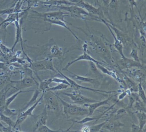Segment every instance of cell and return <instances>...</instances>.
Segmentation results:
<instances>
[{
    "mask_svg": "<svg viewBox=\"0 0 146 132\" xmlns=\"http://www.w3.org/2000/svg\"><path fill=\"white\" fill-rule=\"evenodd\" d=\"M82 31L88 36L87 42L91 51L97 54L108 65L113 66L115 62L112 56L111 46L105 36L100 31H90L88 34L83 30Z\"/></svg>",
    "mask_w": 146,
    "mask_h": 132,
    "instance_id": "cell-1",
    "label": "cell"
},
{
    "mask_svg": "<svg viewBox=\"0 0 146 132\" xmlns=\"http://www.w3.org/2000/svg\"><path fill=\"white\" fill-rule=\"evenodd\" d=\"M55 7L59 8V10L66 11L70 14L71 17L81 19L83 20L88 19L98 21V17L89 14L84 9L76 5L70 6L62 5Z\"/></svg>",
    "mask_w": 146,
    "mask_h": 132,
    "instance_id": "cell-2",
    "label": "cell"
},
{
    "mask_svg": "<svg viewBox=\"0 0 146 132\" xmlns=\"http://www.w3.org/2000/svg\"><path fill=\"white\" fill-rule=\"evenodd\" d=\"M56 95L58 100H59L62 104L63 108V112L66 115L71 116L88 115V111L87 108H83L75 105L69 103L62 99L57 94Z\"/></svg>",
    "mask_w": 146,
    "mask_h": 132,
    "instance_id": "cell-3",
    "label": "cell"
},
{
    "mask_svg": "<svg viewBox=\"0 0 146 132\" xmlns=\"http://www.w3.org/2000/svg\"><path fill=\"white\" fill-rule=\"evenodd\" d=\"M61 94L70 98L71 101L73 103L80 105H88L98 101L85 96L78 90H75L70 92H62Z\"/></svg>",
    "mask_w": 146,
    "mask_h": 132,
    "instance_id": "cell-4",
    "label": "cell"
},
{
    "mask_svg": "<svg viewBox=\"0 0 146 132\" xmlns=\"http://www.w3.org/2000/svg\"><path fill=\"white\" fill-rule=\"evenodd\" d=\"M43 93V99L45 101V106L47 111L54 112H59L60 106L57 95L51 91H46Z\"/></svg>",
    "mask_w": 146,
    "mask_h": 132,
    "instance_id": "cell-5",
    "label": "cell"
},
{
    "mask_svg": "<svg viewBox=\"0 0 146 132\" xmlns=\"http://www.w3.org/2000/svg\"><path fill=\"white\" fill-rule=\"evenodd\" d=\"M40 17H42L46 22L50 23L51 21L54 20H59L66 22V23L71 25L72 26H74L72 24L66 22L65 20L66 17H70V14L67 12H64L60 10L56 11L50 12L46 13H38Z\"/></svg>",
    "mask_w": 146,
    "mask_h": 132,
    "instance_id": "cell-6",
    "label": "cell"
},
{
    "mask_svg": "<svg viewBox=\"0 0 146 132\" xmlns=\"http://www.w3.org/2000/svg\"><path fill=\"white\" fill-rule=\"evenodd\" d=\"M10 83L11 88L18 91L29 88L35 84L37 86L39 85V83H37L35 79L25 76L21 80L18 81L11 80Z\"/></svg>",
    "mask_w": 146,
    "mask_h": 132,
    "instance_id": "cell-7",
    "label": "cell"
},
{
    "mask_svg": "<svg viewBox=\"0 0 146 132\" xmlns=\"http://www.w3.org/2000/svg\"><path fill=\"white\" fill-rule=\"evenodd\" d=\"M58 72L60 76H62L64 78L66 79L70 84V87H73L76 89V90H79V89H83V90H87L90 91L94 92L95 93H98L101 94L102 96H106V94H109V93H114L116 92L117 91H106L102 90H97V89H93V88H90V87H86L85 86H83L81 85L78 84L77 82L73 80L72 79L69 78L67 76H66L64 74L60 72L58 69H57Z\"/></svg>",
    "mask_w": 146,
    "mask_h": 132,
    "instance_id": "cell-8",
    "label": "cell"
},
{
    "mask_svg": "<svg viewBox=\"0 0 146 132\" xmlns=\"http://www.w3.org/2000/svg\"><path fill=\"white\" fill-rule=\"evenodd\" d=\"M76 5L84 9L89 14L99 17L100 19V22L101 19H103L106 20V22H108L107 19L105 17L102 10L100 7L96 8L90 3L84 1L83 0H82L79 3L76 4Z\"/></svg>",
    "mask_w": 146,
    "mask_h": 132,
    "instance_id": "cell-9",
    "label": "cell"
},
{
    "mask_svg": "<svg viewBox=\"0 0 146 132\" xmlns=\"http://www.w3.org/2000/svg\"><path fill=\"white\" fill-rule=\"evenodd\" d=\"M101 22L103 23L105 25H107L113 31L114 33L116 34L115 35L117 39L119 40L123 44L124 47H125L126 45H127L129 42V37H128V35L119 29L117 27L111 24V23L106 22V20L102 19Z\"/></svg>",
    "mask_w": 146,
    "mask_h": 132,
    "instance_id": "cell-10",
    "label": "cell"
},
{
    "mask_svg": "<svg viewBox=\"0 0 146 132\" xmlns=\"http://www.w3.org/2000/svg\"><path fill=\"white\" fill-rule=\"evenodd\" d=\"M82 60L91 61L94 62L95 64H101V65H103V66H105V63H103V62H101L97 60L94 58H93L88 53H87V52H83V53L82 54H81V55L79 56L77 58H76L75 60L69 62L68 63H67V64L62 69V71H66V70H68L69 68L71 65H72V64L76 63V62Z\"/></svg>",
    "mask_w": 146,
    "mask_h": 132,
    "instance_id": "cell-11",
    "label": "cell"
},
{
    "mask_svg": "<svg viewBox=\"0 0 146 132\" xmlns=\"http://www.w3.org/2000/svg\"><path fill=\"white\" fill-rule=\"evenodd\" d=\"M119 62L120 64L122 69H128L134 67L139 68H143V66L141 62L135 61L132 59H129L125 56L121 57V59L119 60Z\"/></svg>",
    "mask_w": 146,
    "mask_h": 132,
    "instance_id": "cell-12",
    "label": "cell"
},
{
    "mask_svg": "<svg viewBox=\"0 0 146 132\" xmlns=\"http://www.w3.org/2000/svg\"><path fill=\"white\" fill-rule=\"evenodd\" d=\"M48 118V111L46 107H44V109L41 113L35 117V122L34 124L33 129V132H36L42 125H46L47 121Z\"/></svg>",
    "mask_w": 146,
    "mask_h": 132,
    "instance_id": "cell-13",
    "label": "cell"
},
{
    "mask_svg": "<svg viewBox=\"0 0 146 132\" xmlns=\"http://www.w3.org/2000/svg\"><path fill=\"white\" fill-rule=\"evenodd\" d=\"M72 74V79H73L74 80H77L81 83H88L92 84L95 86H98L100 84V81L98 80V78H91L90 77H85V76H80L75 74L69 70H67Z\"/></svg>",
    "mask_w": 146,
    "mask_h": 132,
    "instance_id": "cell-14",
    "label": "cell"
},
{
    "mask_svg": "<svg viewBox=\"0 0 146 132\" xmlns=\"http://www.w3.org/2000/svg\"><path fill=\"white\" fill-rule=\"evenodd\" d=\"M19 20H17V21H15L14 22L16 28V38H15L16 39H15V42H14L12 48H11V50L12 51H13L15 47L17 46V44L19 42L21 43L23 52L24 54H25L27 58H29V56H28V55H27V54L25 52L24 50L23 47V38H22V30H21V26H20V24H19Z\"/></svg>",
    "mask_w": 146,
    "mask_h": 132,
    "instance_id": "cell-15",
    "label": "cell"
},
{
    "mask_svg": "<svg viewBox=\"0 0 146 132\" xmlns=\"http://www.w3.org/2000/svg\"><path fill=\"white\" fill-rule=\"evenodd\" d=\"M113 96H111L107 99L101 101H97L95 103L90 104L88 105V114L87 116H90L94 114L96 110L100 106H104L105 105H109V101H110L111 99L112 98Z\"/></svg>",
    "mask_w": 146,
    "mask_h": 132,
    "instance_id": "cell-16",
    "label": "cell"
},
{
    "mask_svg": "<svg viewBox=\"0 0 146 132\" xmlns=\"http://www.w3.org/2000/svg\"><path fill=\"white\" fill-rule=\"evenodd\" d=\"M96 65L97 68L100 69L101 72H102L104 74L109 75V76L112 77L113 78L115 79V80H117L119 83L122 84V85H124V84H125L124 81L121 80V79L119 78V77L117 75L116 72L113 71V70L108 69L107 68H106L105 66H103V65H101V64H96Z\"/></svg>",
    "mask_w": 146,
    "mask_h": 132,
    "instance_id": "cell-17",
    "label": "cell"
},
{
    "mask_svg": "<svg viewBox=\"0 0 146 132\" xmlns=\"http://www.w3.org/2000/svg\"><path fill=\"white\" fill-rule=\"evenodd\" d=\"M42 92L37 87L36 90L35 91V92L33 94L31 99L30 100V101L28 103L25 104L24 106H22V108L19 110L18 111H17L18 113L23 112L25 111L27 109H28L29 107L34 104L37 101L38 96Z\"/></svg>",
    "mask_w": 146,
    "mask_h": 132,
    "instance_id": "cell-18",
    "label": "cell"
},
{
    "mask_svg": "<svg viewBox=\"0 0 146 132\" xmlns=\"http://www.w3.org/2000/svg\"><path fill=\"white\" fill-rule=\"evenodd\" d=\"M28 67L30 68L33 72L35 73L36 75L40 79L37 75V72L39 71L46 70L44 65L43 60H42L36 61H34L32 60V62L30 63L29 65L28 66Z\"/></svg>",
    "mask_w": 146,
    "mask_h": 132,
    "instance_id": "cell-19",
    "label": "cell"
},
{
    "mask_svg": "<svg viewBox=\"0 0 146 132\" xmlns=\"http://www.w3.org/2000/svg\"><path fill=\"white\" fill-rule=\"evenodd\" d=\"M105 25L108 28L110 33L111 34L112 36L113 37V39H114V43L112 45H111V47L113 46V47H114L115 49H116V50L119 52V54L121 56V57H124V56H125L124 55L123 52V49L124 46L123 45V44L119 40L117 39L116 36L114 35V33L112 30L107 25L105 24Z\"/></svg>",
    "mask_w": 146,
    "mask_h": 132,
    "instance_id": "cell-20",
    "label": "cell"
},
{
    "mask_svg": "<svg viewBox=\"0 0 146 132\" xmlns=\"http://www.w3.org/2000/svg\"><path fill=\"white\" fill-rule=\"evenodd\" d=\"M42 93L41 96L39 98L38 100H37V101L34 104L31 106L30 108L29 107L23 112L19 113L18 114L17 116H27L29 117L33 116V112L34 111V110L36 109V106L38 105H39L41 100L43 99L44 93L43 92H42Z\"/></svg>",
    "mask_w": 146,
    "mask_h": 132,
    "instance_id": "cell-21",
    "label": "cell"
},
{
    "mask_svg": "<svg viewBox=\"0 0 146 132\" xmlns=\"http://www.w3.org/2000/svg\"><path fill=\"white\" fill-rule=\"evenodd\" d=\"M123 74V80H125V85L128 87V89L131 92H137L138 90V84H136L134 80L130 78L124 73Z\"/></svg>",
    "mask_w": 146,
    "mask_h": 132,
    "instance_id": "cell-22",
    "label": "cell"
},
{
    "mask_svg": "<svg viewBox=\"0 0 146 132\" xmlns=\"http://www.w3.org/2000/svg\"><path fill=\"white\" fill-rule=\"evenodd\" d=\"M10 82L0 90V109L6 105L7 94L11 88Z\"/></svg>",
    "mask_w": 146,
    "mask_h": 132,
    "instance_id": "cell-23",
    "label": "cell"
},
{
    "mask_svg": "<svg viewBox=\"0 0 146 132\" xmlns=\"http://www.w3.org/2000/svg\"><path fill=\"white\" fill-rule=\"evenodd\" d=\"M123 126V124L119 123V122L114 121H111L109 120L106 123V124L103 126L102 128L110 131L115 132L117 131L119 128H120V127Z\"/></svg>",
    "mask_w": 146,
    "mask_h": 132,
    "instance_id": "cell-24",
    "label": "cell"
},
{
    "mask_svg": "<svg viewBox=\"0 0 146 132\" xmlns=\"http://www.w3.org/2000/svg\"><path fill=\"white\" fill-rule=\"evenodd\" d=\"M12 73L5 72L0 74V90L11 81Z\"/></svg>",
    "mask_w": 146,
    "mask_h": 132,
    "instance_id": "cell-25",
    "label": "cell"
},
{
    "mask_svg": "<svg viewBox=\"0 0 146 132\" xmlns=\"http://www.w3.org/2000/svg\"><path fill=\"white\" fill-rule=\"evenodd\" d=\"M139 122V126L141 131L142 132L143 128L146 124V112L137 111L135 112Z\"/></svg>",
    "mask_w": 146,
    "mask_h": 132,
    "instance_id": "cell-26",
    "label": "cell"
},
{
    "mask_svg": "<svg viewBox=\"0 0 146 132\" xmlns=\"http://www.w3.org/2000/svg\"><path fill=\"white\" fill-rule=\"evenodd\" d=\"M88 64L90 67V71L88 75L89 76H95V78L102 77L103 75L98 71V68L96 67V65L94 62L91 61H88Z\"/></svg>",
    "mask_w": 146,
    "mask_h": 132,
    "instance_id": "cell-27",
    "label": "cell"
},
{
    "mask_svg": "<svg viewBox=\"0 0 146 132\" xmlns=\"http://www.w3.org/2000/svg\"><path fill=\"white\" fill-rule=\"evenodd\" d=\"M52 82V78L46 79L43 80H40V83L39 84L37 87L42 92H45L49 88V85Z\"/></svg>",
    "mask_w": 146,
    "mask_h": 132,
    "instance_id": "cell-28",
    "label": "cell"
},
{
    "mask_svg": "<svg viewBox=\"0 0 146 132\" xmlns=\"http://www.w3.org/2000/svg\"><path fill=\"white\" fill-rule=\"evenodd\" d=\"M0 112L11 118L17 115L18 114L16 110L11 109L6 105L3 108L0 109Z\"/></svg>",
    "mask_w": 146,
    "mask_h": 132,
    "instance_id": "cell-29",
    "label": "cell"
},
{
    "mask_svg": "<svg viewBox=\"0 0 146 132\" xmlns=\"http://www.w3.org/2000/svg\"><path fill=\"white\" fill-rule=\"evenodd\" d=\"M133 106L137 111L146 112V104L142 101L140 98L139 97L137 99Z\"/></svg>",
    "mask_w": 146,
    "mask_h": 132,
    "instance_id": "cell-30",
    "label": "cell"
},
{
    "mask_svg": "<svg viewBox=\"0 0 146 132\" xmlns=\"http://www.w3.org/2000/svg\"><path fill=\"white\" fill-rule=\"evenodd\" d=\"M34 91L33 90H31L23 91V90H19L18 91L16 92L15 94H13L12 96L8 97L6 99V106L9 107V105L11 104L16 99V98L21 93H25V92H30Z\"/></svg>",
    "mask_w": 146,
    "mask_h": 132,
    "instance_id": "cell-31",
    "label": "cell"
},
{
    "mask_svg": "<svg viewBox=\"0 0 146 132\" xmlns=\"http://www.w3.org/2000/svg\"><path fill=\"white\" fill-rule=\"evenodd\" d=\"M0 120L4 122L5 123L7 124L8 126L11 127L12 129H13L14 126H15V122L13 121V120L12 119L11 117L7 116L0 112Z\"/></svg>",
    "mask_w": 146,
    "mask_h": 132,
    "instance_id": "cell-32",
    "label": "cell"
},
{
    "mask_svg": "<svg viewBox=\"0 0 146 132\" xmlns=\"http://www.w3.org/2000/svg\"><path fill=\"white\" fill-rule=\"evenodd\" d=\"M103 116V114H102V115H99V116L96 117H90V116H87L83 119H82V120H80V121H72L74 123H77L80 124H85V123L89 122L90 121H92L99 120L100 118H102Z\"/></svg>",
    "mask_w": 146,
    "mask_h": 132,
    "instance_id": "cell-33",
    "label": "cell"
},
{
    "mask_svg": "<svg viewBox=\"0 0 146 132\" xmlns=\"http://www.w3.org/2000/svg\"><path fill=\"white\" fill-rule=\"evenodd\" d=\"M129 97V104L127 107V109H130L132 108L136 100L139 97L138 94L136 92H131L129 95H128Z\"/></svg>",
    "mask_w": 146,
    "mask_h": 132,
    "instance_id": "cell-34",
    "label": "cell"
},
{
    "mask_svg": "<svg viewBox=\"0 0 146 132\" xmlns=\"http://www.w3.org/2000/svg\"><path fill=\"white\" fill-rule=\"evenodd\" d=\"M43 60L46 70H50V71H52V72H55L56 73L58 72L54 66L52 59L45 58V59H43Z\"/></svg>",
    "mask_w": 146,
    "mask_h": 132,
    "instance_id": "cell-35",
    "label": "cell"
},
{
    "mask_svg": "<svg viewBox=\"0 0 146 132\" xmlns=\"http://www.w3.org/2000/svg\"><path fill=\"white\" fill-rule=\"evenodd\" d=\"M137 92H138V95L139 98H140L142 101L146 104V95H145V91L143 89L142 85L141 82H139L138 84V90H137Z\"/></svg>",
    "mask_w": 146,
    "mask_h": 132,
    "instance_id": "cell-36",
    "label": "cell"
},
{
    "mask_svg": "<svg viewBox=\"0 0 146 132\" xmlns=\"http://www.w3.org/2000/svg\"><path fill=\"white\" fill-rule=\"evenodd\" d=\"M70 87L69 85L64 84H59L56 86L49 88L46 91H56L61 90H65L68 87Z\"/></svg>",
    "mask_w": 146,
    "mask_h": 132,
    "instance_id": "cell-37",
    "label": "cell"
},
{
    "mask_svg": "<svg viewBox=\"0 0 146 132\" xmlns=\"http://www.w3.org/2000/svg\"><path fill=\"white\" fill-rule=\"evenodd\" d=\"M109 120H106L103 122L100 123L97 125H94V126H90V132H99L101 130L104 125L106 124V123L109 121Z\"/></svg>",
    "mask_w": 146,
    "mask_h": 132,
    "instance_id": "cell-38",
    "label": "cell"
},
{
    "mask_svg": "<svg viewBox=\"0 0 146 132\" xmlns=\"http://www.w3.org/2000/svg\"><path fill=\"white\" fill-rule=\"evenodd\" d=\"M36 132H64V130H55L49 128L46 125H42L40 126L38 129L36 130Z\"/></svg>",
    "mask_w": 146,
    "mask_h": 132,
    "instance_id": "cell-39",
    "label": "cell"
},
{
    "mask_svg": "<svg viewBox=\"0 0 146 132\" xmlns=\"http://www.w3.org/2000/svg\"><path fill=\"white\" fill-rule=\"evenodd\" d=\"M129 55L132 58V60H134L135 61L140 62V58L138 56V50L136 48L131 49Z\"/></svg>",
    "mask_w": 146,
    "mask_h": 132,
    "instance_id": "cell-40",
    "label": "cell"
},
{
    "mask_svg": "<svg viewBox=\"0 0 146 132\" xmlns=\"http://www.w3.org/2000/svg\"><path fill=\"white\" fill-rule=\"evenodd\" d=\"M126 111L125 109H119L117 111L115 115V117H114V120L119 119L120 117L124 116L125 115H126Z\"/></svg>",
    "mask_w": 146,
    "mask_h": 132,
    "instance_id": "cell-41",
    "label": "cell"
},
{
    "mask_svg": "<svg viewBox=\"0 0 146 132\" xmlns=\"http://www.w3.org/2000/svg\"><path fill=\"white\" fill-rule=\"evenodd\" d=\"M52 82H54V83H57V84H66L68 85L69 86H70V84H69L68 81L66 80V79H62L59 78H52Z\"/></svg>",
    "mask_w": 146,
    "mask_h": 132,
    "instance_id": "cell-42",
    "label": "cell"
},
{
    "mask_svg": "<svg viewBox=\"0 0 146 132\" xmlns=\"http://www.w3.org/2000/svg\"><path fill=\"white\" fill-rule=\"evenodd\" d=\"M131 93V92L130 91L129 89L126 90L125 91H123V92H121L120 94H119V95L118 96V101H120V100H122V99H123L126 96L129 95Z\"/></svg>",
    "mask_w": 146,
    "mask_h": 132,
    "instance_id": "cell-43",
    "label": "cell"
},
{
    "mask_svg": "<svg viewBox=\"0 0 146 132\" xmlns=\"http://www.w3.org/2000/svg\"><path fill=\"white\" fill-rule=\"evenodd\" d=\"M118 0H110L109 7L111 9H115L117 6Z\"/></svg>",
    "mask_w": 146,
    "mask_h": 132,
    "instance_id": "cell-44",
    "label": "cell"
},
{
    "mask_svg": "<svg viewBox=\"0 0 146 132\" xmlns=\"http://www.w3.org/2000/svg\"><path fill=\"white\" fill-rule=\"evenodd\" d=\"M131 128V131L132 132H141V129H140L139 125H136V124H134V123L132 124Z\"/></svg>",
    "mask_w": 146,
    "mask_h": 132,
    "instance_id": "cell-45",
    "label": "cell"
},
{
    "mask_svg": "<svg viewBox=\"0 0 146 132\" xmlns=\"http://www.w3.org/2000/svg\"><path fill=\"white\" fill-rule=\"evenodd\" d=\"M0 128L2 129L3 132H13V129L12 128L10 127H5L0 121Z\"/></svg>",
    "mask_w": 146,
    "mask_h": 132,
    "instance_id": "cell-46",
    "label": "cell"
},
{
    "mask_svg": "<svg viewBox=\"0 0 146 132\" xmlns=\"http://www.w3.org/2000/svg\"><path fill=\"white\" fill-rule=\"evenodd\" d=\"M80 132H90V126L88 125H84L81 129Z\"/></svg>",
    "mask_w": 146,
    "mask_h": 132,
    "instance_id": "cell-47",
    "label": "cell"
},
{
    "mask_svg": "<svg viewBox=\"0 0 146 132\" xmlns=\"http://www.w3.org/2000/svg\"><path fill=\"white\" fill-rule=\"evenodd\" d=\"M7 65H6L5 63L3 62L0 61V70L1 69H3V70H5L6 68H7Z\"/></svg>",
    "mask_w": 146,
    "mask_h": 132,
    "instance_id": "cell-48",
    "label": "cell"
},
{
    "mask_svg": "<svg viewBox=\"0 0 146 132\" xmlns=\"http://www.w3.org/2000/svg\"><path fill=\"white\" fill-rule=\"evenodd\" d=\"M128 1L132 7L137 6V3L135 0H128Z\"/></svg>",
    "mask_w": 146,
    "mask_h": 132,
    "instance_id": "cell-49",
    "label": "cell"
},
{
    "mask_svg": "<svg viewBox=\"0 0 146 132\" xmlns=\"http://www.w3.org/2000/svg\"><path fill=\"white\" fill-rule=\"evenodd\" d=\"M102 3L104 4V6L106 7H109V2H110V0H102Z\"/></svg>",
    "mask_w": 146,
    "mask_h": 132,
    "instance_id": "cell-50",
    "label": "cell"
},
{
    "mask_svg": "<svg viewBox=\"0 0 146 132\" xmlns=\"http://www.w3.org/2000/svg\"><path fill=\"white\" fill-rule=\"evenodd\" d=\"M69 2H71L72 4L76 5L77 3H79L82 0H67Z\"/></svg>",
    "mask_w": 146,
    "mask_h": 132,
    "instance_id": "cell-51",
    "label": "cell"
},
{
    "mask_svg": "<svg viewBox=\"0 0 146 132\" xmlns=\"http://www.w3.org/2000/svg\"><path fill=\"white\" fill-rule=\"evenodd\" d=\"M40 1H41L42 3H45V2H48V1H49L50 0H39Z\"/></svg>",
    "mask_w": 146,
    "mask_h": 132,
    "instance_id": "cell-52",
    "label": "cell"
},
{
    "mask_svg": "<svg viewBox=\"0 0 146 132\" xmlns=\"http://www.w3.org/2000/svg\"><path fill=\"white\" fill-rule=\"evenodd\" d=\"M0 132H3V131H2V129H1L0 128Z\"/></svg>",
    "mask_w": 146,
    "mask_h": 132,
    "instance_id": "cell-53",
    "label": "cell"
}]
</instances>
